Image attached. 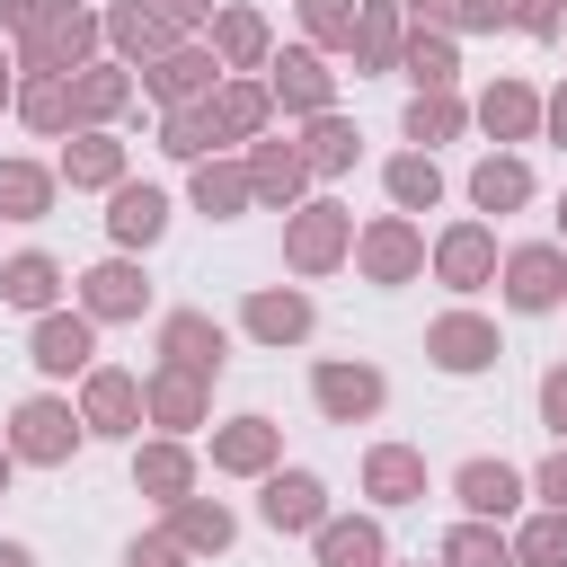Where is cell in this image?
I'll return each mask as SVG.
<instances>
[{"label": "cell", "instance_id": "obj_1", "mask_svg": "<svg viewBox=\"0 0 567 567\" xmlns=\"http://www.w3.org/2000/svg\"><path fill=\"white\" fill-rule=\"evenodd\" d=\"M505 292H514L523 310H549V301H558V257H549V248H523V257H514V284H505Z\"/></svg>", "mask_w": 567, "mask_h": 567}, {"label": "cell", "instance_id": "obj_2", "mask_svg": "<svg viewBox=\"0 0 567 567\" xmlns=\"http://www.w3.org/2000/svg\"><path fill=\"white\" fill-rule=\"evenodd\" d=\"M35 363H44V372L89 363V328H80V319H44V328H35Z\"/></svg>", "mask_w": 567, "mask_h": 567}, {"label": "cell", "instance_id": "obj_3", "mask_svg": "<svg viewBox=\"0 0 567 567\" xmlns=\"http://www.w3.org/2000/svg\"><path fill=\"white\" fill-rule=\"evenodd\" d=\"M18 452L62 461V452H71V416H62V408H27V416H18Z\"/></svg>", "mask_w": 567, "mask_h": 567}, {"label": "cell", "instance_id": "obj_4", "mask_svg": "<svg viewBox=\"0 0 567 567\" xmlns=\"http://www.w3.org/2000/svg\"><path fill=\"white\" fill-rule=\"evenodd\" d=\"M159 221H168V204L151 186H124L115 195V239H159Z\"/></svg>", "mask_w": 567, "mask_h": 567}, {"label": "cell", "instance_id": "obj_5", "mask_svg": "<svg viewBox=\"0 0 567 567\" xmlns=\"http://www.w3.org/2000/svg\"><path fill=\"white\" fill-rule=\"evenodd\" d=\"M434 354H443L452 372H478V363L496 354V337H487V328H470V319H452V328H434Z\"/></svg>", "mask_w": 567, "mask_h": 567}, {"label": "cell", "instance_id": "obj_6", "mask_svg": "<svg viewBox=\"0 0 567 567\" xmlns=\"http://www.w3.org/2000/svg\"><path fill=\"white\" fill-rule=\"evenodd\" d=\"M461 496H470L478 514H505V505H514V470H505V461H470V470H461Z\"/></svg>", "mask_w": 567, "mask_h": 567}, {"label": "cell", "instance_id": "obj_7", "mask_svg": "<svg viewBox=\"0 0 567 567\" xmlns=\"http://www.w3.org/2000/svg\"><path fill=\"white\" fill-rule=\"evenodd\" d=\"M266 523H319V478H301V470L275 478L266 487Z\"/></svg>", "mask_w": 567, "mask_h": 567}, {"label": "cell", "instance_id": "obj_8", "mask_svg": "<svg viewBox=\"0 0 567 567\" xmlns=\"http://www.w3.org/2000/svg\"><path fill=\"white\" fill-rule=\"evenodd\" d=\"M319 399H328L337 416H363V408L381 399V381H372V372H319Z\"/></svg>", "mask_w": 567, "mask_h": 567}, {"label": "cell", "instance_id": "obj_9", "mask_svg": "<svg viewBox=\"0 0 567 567\" xmlns=\"http://www.w3.org/2000/svg\"><path fill=\"white\" fill-rule=\"evenodd\" d=\"M9 301L44 310V301H53V266H44V257H18V266H9Z\"/></svg>", "mask_w": 567, "mask_h": 567}, {"label": "cell", "instance_id": "obj_10", "mask_svg": "<svg viewBox=\"0 0 567 567\" xmlns=\"http://www.w3.org/2000/svg\"><path fill=\"white\" fill-rule=\"evenodd\" d=\"M372 558H381V540H372L363 523H337V532H328V567H372Z\"/></svg>", "mask_w": 567, "mask_h": 567}, {"label": "cell", "instance_id": "obj_11", "mask_svg": "<svg viewBox=\"0 0 567 567\" xmlns=\"http://www.w3.org/2000/svg\"><path fill=\"white\" fill-rule=\"evenodd\" d=\"M284 97H292V106H319V97H328V80H319L310 53H284Z\"/></svg>", "mask_w": 567, "mask_h": 567}, {"label": "cell", "instance_id": "obj_12", "mask_svg": "<svg viewBox=\"0 0 567 567\" xmlns=\"http://www.w3.org/2000/svg\"><path fill=\"white\" fill-rule=\"evenodd\" d=\"M478 204H487V213H496V204H523V168H514V159H487V168H478Z\"/></svg>", "mask_w": 567, "mask_h": 567}, {"label": "cell", "instance_id": "obj_13", "mask_svg": "<svg viewBox=\"0 0 567 567\" xmlns=\"http://www.w3.org/2000/svg\"><path fill=\"white\" fill-rule=\"evenodd\" d=\"M478 266H487V239H478V230H452V239H443V275H452V284H470Z\"/></svg>", "mask_w": 567, "mask_h": 567}, {"label": "cell", "instance_id": "obj_14", "mask_svg": "<svg viewBox=\"0 0 567 567\" xmlns=\"http://www.w3.org/2000/svg\"><path fill=\"white\" fill-rule=\"evenodd\" d=\"M89 301H97V310H133V301H142V284H133L124 266H97V275H89Z\"/></svg>", "mask_w": 567, "mask_h": 567}, {"label": "cell", "instance_id": "obj_15", "mask_svg": "<svg viewBox=\"0 0 567 567\" xmlns=\"http://www.w3.org/2000/svg\"><path fill=\"white\" fill-rule=\"evenodd\" d=\"M301 328H310V310H301L292 292H284V301H257V337H301Z\"/></svg>", "mask_w": 567, "mask_h": 567}, {"label": "cell", "instance_id": "obj_16", "mask_svg": "<svg viewBox=\"0 0 567 567\" xmlns=\"http://www.w3.org/2000/svg\"><path fill=\"white\" fill-rule=\"evenodd\" d=\"M168 346H177L186 363H221V337H213L204 319H177V328H168Z\"/></svg>", "mask_w": 567, "mask_h": 567}, {"label": "cell", "instance_id": "obj_17", "mask_svg": "<svg viewBox=\"0 0 567 567\" xmlns=\"http://www.w3.org/2000/svg\"><path fill=\"white\" fill-rule=\"evenodd\" d=\"M452 567H505V540L496 532H452Z\"/></svg>", "mask_w": 567, "mask_h": 567}, {"label": "cell", "instance_id": "obj_18", "mask_svg": "<svg viewBox=\"0 0 567 567\" xmlns=\"http://www.w3.org/2000/svg\"><path fill=\"white\" fill-rule=\"evenodd\" d=\"M390 186H399V204H434V168H425V159H399Z\"/></svg>", "mask_w": 567, "mask_h": 567}, {"label": "cell", "instance_id": "obj_19", "mask_svg": "<svg viewBox=\"0 0 567 567\" xmlns=\"http://www.w3.org/2000/svg\"><path fill=\"white\" fill-rule=\"evenodd\" d=\"M372 487H381V496H408V487H416V461H408V452H381V461H372Z\"/></svg>", "mask_w": 567, "mask_h": 567}, {"label": "cell", "instance_id": "obj_20", "mask_svg": "<svg viewBox=\"0 0 567 567\" xmlns=\"http://www.w3.org/2000/svg\"><path fill=\"white\" fill-rule=\"evenodd\" d=\"M0 204H9V213H35V204H44V177H27V168H0Z\"/></svg>", "mask_w": 567, "mask_h": 567}, {"label": "cell", "instance_id": "obj_21", "mask_svg": "<svg viewBox=\"0 0 567 567\" xmlns=\"http://www.w3.org/2000/svg\"><path fill=\"white\" fill-rule=\"evenodd\" d=\"M487 124H496V133H523V124H532V97L496 89V97H487Z\"/></svg>", "mask_w": 567, "mask_h": 567}, {"label": "cell", "instance_id": "obj_22", "mask_svg": "<svg viewBox=\"0 0 567 567\" xmlns=\"http://www.w3.org/2000/svg\"><path fill=\"white\" fill-rule=\"evenodd\" d=\"M523 558H532V567H558V558H567V523H540V532L523 540Z\"/></svg>", "mask_w": 567, "mask_h": 567}, {"label": "cell", "instance_id": "obj_23", "mask_svg": "<svg viewBox=\"0 0 567 567\" xmlns=\"http://www.w3.org/2000/svg\"><path fill=\"white\" fill-rule=\"evenodd\" d=\"M408 71H416L425 89H443V80H452V53H443V44H416V53H408Z\"/></svg>", "mask_w": 567, "mask_h": 567}, {"label": "cell", "instance_id": "obj_24", "mask_svg": "<svg viewBox=\"0 0 567 567\" xmlns=\"http://www.w3.org/2000/svg\"><path fill=\"white\" fill-rule=\"evenodd\" d=\"M292 177H301L292 151H266V159H257V186H266V195H292Z\"/></svg>", "mask_w": 567, "mask_h": 567}, {"label": "cell", "instance_id": "obj_25", "mask_svg": "<svg viewBox=\"0 0 567 567\" xmlns=\"http://www.w3.org/2000/svg\"><path fill=\"white\" fill-rule=\"evenodd\" d=\"M89 408H97V425H124V416H133V390H124V381H97Z\"/></svg>", "mask_w": 567, "mask_h": 567}, {"label": "cell", "instance_id": "obj_26", "mask_svg": "<svg viewBox=\"0 0 567 567\" xmlns=\"http://www.w3.org/2000/svg\"><path fill=\"white\" fill-rule=\"evenodd\" d=\"M221 461H239V470H248V461H266V425H257V416H248V425H239V434H230V443H221Z\"/></svg>", "mask_w": 567, "mask_h": 567}, {"label": "cell", "instance_id": "obj_27", "mask_svg": "<svg viewBox=\"0 0 567 567\" xmlns=\"http://www.w3.org/2000/svg\"><path fill=\"white\" fill-rule=\"evenodd\" d=\"M443 124H452V106H443V97H434V106H425V97H416V106H408V133H416V142H434V133H443Z\"/></svg>", "mask_w": 567, "mask_h": 567}, {"label": "cell", "instance_id": "obj_28", "mask_svg": "<svg viewBox=\"0 0 567 567\" xmlns=\"http://www.w3.org/2000/svg\"><path fill=\"white\" fill-rule=\"evenodd\" d=\"M195 80H204V62H195V53H177V62H168V71H159V89H168V97H186V89H195Z\"/></svg>", "mask_w": 567, "mask_h": 567}, {"label": "cell", "instance_id": "obj_29", "mask_svg": "<svg viewBox=\"0 0 567 567\" xmlns=\"http://www.w3.org/2000/svg\"><path fill=\"white\" fill-rule=\"evenodd\" d=\"M337 159H354V133L346 124H319V168H337Z\"/></svg>", "mask_w": 567, "mask_h": 567}, {"label": "cell", "instance_id": "obj_30", "mask_svg": "<svg viewBox=\"0 0 567 567\" xmlns=\"http://www.w3.org/2000/svg\"><path fill=\"white\" fill-rule=\"evenodd\" d=\"M337 248V221H301V266H319Z\"/></svg>", "mask_w": 567, "mask_h": 567}, {"label": "cell", "instance_id": "obj_31", "mask_svg": "<svg viewBox=\"0 0 567 567\" xmlns=\"http://www.w3.org/2000/svg\"><path fill=\"white\" fill-rule=\"evenodd\" d=\"M27 115H35V124H62V89H53V80H44V89H27Z\"/></svg>", "mask_w": 567, "mask_h": 567}, {"label": "cell", "instance_id": "obj_32", "mask_svg": "<svg viewBox=\"0 0 567 567\" xmlns=\"http://www.w3.org/2000/svg\"><path fill=\"white\" fill-rule=\"evenodd\" d=\"M372 266H381V275H399V266H408V239H399V230H381V239H372Z\"/></svg>", "mask_w": 567, "mask_h": 567}, {"label": "cell", "instance_id": "obj_33", "mask_svg": "<svg viewBox=\"0 0 567 567\" xmlns=\"http://www.w3.org/2000/svg\"><path fill=\"white\" fill-rule=\"evenodd\" d=\"M142 478H151V487H177V478H186V461H177V452H151V461H142Z\"/></svg>", "mask_w": 567, "mask_h": 567}, {"label": "cell", "instance_id": "obj_34", "mask_svg": "<svg viewBox=\"0 0 567 567\" xmlns=\"http://www.w3.org/2000/svg\"><path fill=\"white\" fill-rule=\"evenodd\" d=\"M221 44H230V53L248 62V53H257V18H230V27H221Z\"/></svg>", "mask_w": 567, "mask_h": 567}, {"label": "cell", "instance_id": "obj_35", "mask_svg": "<svg viewBox=\"0 0 567 567\" xmlns=\"http://www.w3.org/2000/svg\"><path fill=\"white\" fill-rule=\"evenodd\" d=\"M106 168H115V151H106V142H89V151L71 159V177H106Z\"/></svg>", "mask_w": 567, "mask_h": 567}, {"label": "cell", "instance_id": "obj_36", "mask_svg": "<svg viewBox=\"0 0 567 567\" xmlns=\"http://www.w3.org/2000/svg\"><path fill=\"white\" fill-rule=\"evenodd\" d=\"M221 532H230V523H221V514H204V505H195V514H186V540H213V549H221Z\"/></svg>", "mask_w": 567, "mask_h": 567}, {"label": "cell", "instance_id": "obj_37", "mask_svg": "<svg viewBox=\"0 0 567 567\" xmlns=\"http://www.w3.org/2000/svg\"><path fill=\"white\" fill-rule=\"evenodd\" d=\"M540 408H549V425L567 434V372H549V390H540Z\"/></svg>", "mask_w": 567, "mask_h": 567}, {"label": "cell", "instance_id": "obj_38", "mask_svg": "<svg viewBox=\"0 0 567 567\" xmlns=\"http://www.w3.org/2000/svg\"><path fill=\"white\" fill-rule=\"evenodd\" d=\"M310 27H319V35H337V27H346V0H310Z\"/></svg>", "mask_w": 567, "mask_h": 567}, {"label": "cell", "instance_id": "obj_39", "mask_svg": "<svg viewBox=\"0 0 567 567\" xmlns=\"http://www.w3.org/2000/svg\"><path fill=\"white\" fill-rule=\"evenodd\" d=\"M133 567H177V549H168V540H151V549H133Z\"/></svg>", "mask_w": 567, "mask_h": 567}, {"label": "cell", "instance_id": "obj_40", "mask_svg": "<svg viewBox=\"0 0 567 567\" xmlns=\"http://www.w3.org/2000/svg\"><path fill=\"white\" fill-rule=\"evenodd\" d=\"M461 9H470L478 27H496V18H505V0H461Z\"/></svg>", "mask_w": 567, "mask_h": 567}, {"label": "cell", "instance_id": "obj_41", "mask_svg": "<svg viewBox=\"0 0 567 567\" xmlns=\"http://www.w3.org/2000/svg\"><path fill=\"white\" fill-rule=\"evenodd\" d=\"M540 487H549V496L567 505V461H549V478H540Z\"/></svg>", "mask_w": 567, "mask_h": 567}, {"label": "cell", "instance_id": "obj_42", "mask_svg": "<svg viewBox=\"0 0 567 567\" xmlns=\"http://www.w3.org/2000/svg\"><path fill=\"white\" fill-rule=\"evenodd\" d=\"M523 27H549V0H523Z\"/></svg>", "mask_w": 567, "mask_h": 567}, {"label": "cell", "instance_id": "obj_43", "mask_svg": "<svg viewBox=\"0 0 567 567\" xmlns=\"http://www.w3.org/2000/svg\"><path fill=\"white\" fill-rule=\"evenodd\" d=\"M0 567H27V549H9V540H0Z\"/></svg>", "mask_w": 567, "mask_h": 567}, {"label": "cell", "instance_id": "obj_44", "mask_svg": "<svg viewBox=\"0 0 567 567\" xmlns=\"http://www.w3.org/2000/svg\"><path fill=\"white\" fill-rule=\"evenodd\" d=\"M558 133H567V97H558Z\"/></svg>", "mask_w": 567, "mask_h": 567}, {"label": "cell", "instance_id": "obj_45", "mask_svg": "<svg viewBox=\"0 0 567 567\" xmlns=\"http://www.w3.org/2000/svg\"><path fill=\"white\" fill-rule=\"evenodd\" d=\"M416 9H443V0H416Z\"/></svg>", "mask_w": 567, "mask_h": 567}, {"label": "cell", "instance_id": "obj_46", "mask_svg": "<svg viewBox=\"0 0 567 567\" xmlns=\"http://www.w3.org/2000/svg\"><path fill=\"white\" fill-rule=\"evenodd\" d=\"M0 470H9V461H0Z\"/></svg>", "mask_w": 567, "mask_h": 567}]
</instances>
